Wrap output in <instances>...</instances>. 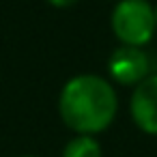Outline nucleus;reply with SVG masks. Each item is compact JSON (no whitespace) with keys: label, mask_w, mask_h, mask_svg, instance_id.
<instances>
[{"label":"nucleus","mask_w":157,"mask_h":157,"mask_svg":"<svg viewBox=\"0 0 157 157\" xmlns=\"http://www.w3.org/2000/svg\"><path fill=\"white\" fill-rule=\"evenodd\" d=\"M63 123L82 136L105 131L118 114V95L112 82L97 73H80L65 82L58 95Z\"/></svg>","instance_id":"obj_1"},{"label":"nucleus","mask_w":157,"mask_h":157,"mask_svg":"<svg viewBox=\"0 0 157 157\" xmlns=\"http://www.w3.org/2000/svg\"><path fill=\"white\" fill-rule=\"evenodd\" d=\"M110 26L121 45L144 48L157 30L155 7L148 0H118L112 9Z\"/></svg>","instance_id":"obj_2"},{"label":"nucleus","mask_w":157,"mask_h":157,"mask_svg":"<svg viewBox=\"0 0 157 157\" xmlns=\"http://www.w3.org/2000/svg\"><path fill=\"white\" fill-rule=\"evenodd\" d=\"M108 75L121 86H136L151 75V58L144 48L118 45L108 58Z\"/></svg>","instance_id":"obj_3"},{"label":"nucleus","mask_w":157,"mask_h":157,"mask_svg":"<svg viewBox=\"0 0 157 157\" xmlns=\"http://www.w3.org/2000/svg\"><path fill=\"white\" fill-rule=\"evenodd\" d=\"M129 114L140 131L157 136V73H151L133 86L129 97Z\"/></svg>","instance_id":"obj_4"},{"label":"nucleus","mask_w":157,"mask_h":157,"mask_svg":"<svg viewBox=\"0 0 157 157\" xmlns=\"http://www.w3.org/2000/svg\"><path fill=\"white\" fill-rule=\"evenodd\" d=\"M60 157H103V148L95 136L75 133L63 148Z\"/></svg>","instance_id":"obj_5"},{"label":"nucleus","mask_w":157,"mask_h":157,"mask_svg":"<svg viewBox=\"0 0 157 157\" xmlns=\"http://www.w3.org/2000/svg\"><path fill=\"white\" fill-rule=\"evenodd\" d=\"M48 5H52V7H56V9H67V7H71V5H75V2H80V0H45Z\"/></svg>","instance_id":"obj_6"},{"label":"nucleus","mask_w":157,"mask_h":157,"mask_svg":"<svg viewBox=\"0 0 157 157\" xmlns=\"http://www.w3.org/2000/svg\"><path fill=\"white\" fill-rule=\"evenodd\" d=\"M155 22H157V5H155Z\"/></svg>","instance_id":"obj_7"},{"label":"nucleus","mask_w":157,"mask_h":157,"mask_svg":"<svg viewBox=\"0 0 157 157\" xmlns=\"http://www.w3.org/2000/svg\"><path fill=\"white\" fill-rule=\"evenodd\" d=\"M20 157H37V155H20Z\"/></svg>","instance_id":"obj_8"},{"label":"nucleus","mask_w":157,"mask_h":157,"mask_svg":"<svg viewBox=\"0 0 157 157\" xmlns=\"http://www.w3.org/2000/svg\"><path fill=\"white\" fill-rule=\"evenodd\" d=\"M116 2H118V0H116Z\"/></svg>","instance_id":"obj_9"}]
</instances>
